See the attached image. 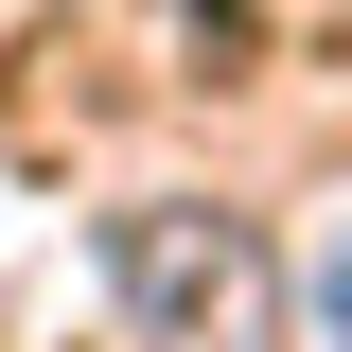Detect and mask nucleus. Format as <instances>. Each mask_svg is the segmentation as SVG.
<instances>
[{
	"instance_id": "f257e3e1",
	"label": "nucleus",
	"mask_w": 352,
	"mask_h": 352,
	"mask_svg": "<svg viewBox=\"0 0 352 352\" xmlns=\"http://www.w3.org/2000/svg\"><path fill=\"white\" fill-rule=\"evenodd\" d=\"M106 282H124L141 352H282V264H264V229L212 212V194L106 212Z\"/></svg>"
},
{
	"instance_id": "f03ea898",
	"label": "nucleus",
	"mask_w": 352,
	"mask_h": 352,
	"mask_svg": "<svg viewBox=\"0 0 352 352\" xmlns=\"http://www.w3.org/2000/svg\"><path fill=\"white\" fill-rule=\"evenodd\" d=\"M317 352H352V229H335V264H317Z\"/></svg>"
}]
</instances>
